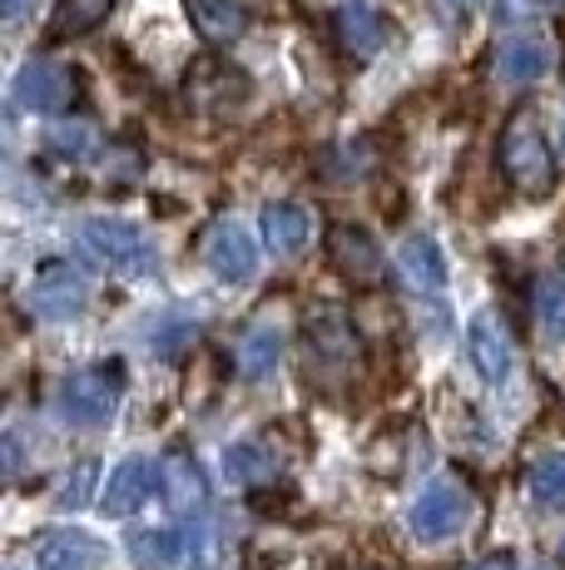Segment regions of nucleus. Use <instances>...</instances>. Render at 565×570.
Here are the masks:
<instances>
[{
  "label": "nucleus",
  "mask_w": 565,
  "mask_h": 570,
  "mask_svg": "<svg viewBox=\"0 0 565 570\" xmlns=\"http://www.w3.org/2000/svg\"><path fill=\"white\" fill-rule=\"evenodd\" d=\"M496 164H502L506 184L526 199H546L556 189V155L546 145V129H541L536 109H516L506 119L502 139H496Z\"/></svg>",
  "instance_id": "1"
},
{
  "label": "nucleus",
  "mask_w": 565,
  "mask_h": 570,
  "mask_svg": "<svg viewBox=\"0 0 565 570\" xmlns=\"http://www.w3.org/2000/svg\"><path fill=\"white\" fill-rule=\"evenodd\" d=\"M119 402H125V363L105 357V363L80 367L60 382L56 407L65 422H75V426H105L119 412Z\"/></svg>",
  "instance_id": "2"
},
{
  "label": "nucleus",
  "mask_w": 565,
  "mask_h": 570,
  "mask_svg": "<svg viewBox=\"0 0 565 570\" xmlns=\"http://www.w3.org/2000/svg\"><path fill=\"white\" fill-rule=\"evenodd\" d=\"M466 517H472V491L456 476H437L417 491V501H412V511H407V525L422 541H452L466 525Z\"/></svg>",
  "instance_id": "3"
},
{
  "label": "nucleus",
  "mask_w": 565,
  "mask_h": 570,
  "mask_svg": "<svg viewBox=\"0 0 565 570\" xmlns=\"http://www.w3.org/2000/svg\"><path fill=\"white\" fill-rule=\"evenodd\" d=\"M30 313L36 317H75L90 303V278H85L75 263L65 258H46L36 268V283H30Z\"/></svg>",
  "instance_id": "4"
},
{
  "label": "nucleus",
  "mask_w": 565,
  "mask_h": 570,
  "mask_svg": "<svg viewBox=\"0 0 565 570\" xmlns=\"http://www.w3.org/2000/svg\"><path fill=\"white\" fill-rule=\"evenodd\" d=\"M328 263L343 273L353 288H377L387 278V258L377 238L357 224H333L328 228Z\"/></svg>",
  "instance_id": "5"
},
{
  "label": "nucleus",
  "mask_w": 565,
  "mask_h": 570,
  "mask_svg": "<svg viewBox=\"0 0 565 570\" xmlns=\"http://www.w3.org/2000/svg\"><path fill=\"white\" fill-rule=\"evenodd\" d=\"M303 333H308V353L318 357L323 367H357L363 363V337H357L353 317L343 308H333V303H323V308L308 313V323H303Z\"/></svg>",
  "instance_id": "6"
},
{
  "label": "nucleus",
  "mask_w": 565,
  "mask_h": 570,
  "mask_svg": "<svg viewBox=\"0 0 565 570\" xmlns=\"http://www.w3.org/2000/svg\"><path fill=\"white\" fill-rule=\"evenodd\" d=\"M199 254L224 283H248L254 278V268H258V238L248 234L238 218H219V224H209Z\"/></svg>",
  "instance_id": "7"
},
{
  "label": "nucleus",
  "mask_w": 565,
  "mask_h": 570,
  "mask_svg": "<svg viewBox=\"0 0 565 570\" xmlns=\"http://www.w3.org/2000/svg\"><path fill=\"white\" fill-rule=\"evenodd\" d=\"M70 100H75V75L60 60L36 55V60L20 65V75H16L20 109H30V115H60V109H70Z\"/></svg>",
  "instance_id": "8"
},
{
  "label": "nucleus",
  "mask_w": 565,
  "mask_h": 570,
  "mask_svg": "<svg viewBox=\"0 0 565 570\" xmlns=\"http://www.w3.org/2000/svg\"><path fill=\"white\" fill-rule=\"evenodd\" d=\"M85 244L119 273H149V263H155L149 238L135 224H119V218H90L85 224Z\"/></svg>",
  "instance_id": "9"
},
{
  "label": "nucleus",
  "mask_w": 565,
  "mask_h": 570,
  "mask_svg": "<svg viewBox=\"0 0 565 570\" xmlns=\"http://www.w3.org/2000/svg\"><path fill=\"white\" fill-rule=\"evenodd\" d=\"M466 353H472V367L482 372L486 382H502L511 372V357H516V337H511L506 317L496 308H482L472 317V333H466Z\"/></svg>",
  "instance_id": "10"
},
{
  "label": "nucleus",
  "mask_w": 565,
  "mask_h": 570,
  "mask_svg": "<svg viewBox=\"0 0 565 570\" xmlns=\"http://www.w3.org/2000/svg\"><path fill=\"white\" fill-rule=\"evenodd\" d=\"M333 36H338V50L353 55V60H373L377 50L387 46V16L377 6H367V0H343L338 10H333Z\"/></svg>",
  "instance_id": "11"
},
{
  "label": "nucleus",
  "mask_w": 565,
  "mask_h": 570,
  "mask_svg": "<svg viewBox=\"0 0 565 570\" xmlns=\"http://www.w3.org/2000/svg\"><path fill=\"white\" fill-rule=\"evenodd\" d=\"M184 95H189V105L204 109V115H228L234 105H244L248 80L224 60H199L189 70V80H184Z\"/></svg>",
  "instance_id": "12"
},
{
  "label": "nucleus",
  "mask_w": 565,
  "mask_h": 570,
  "mask_svg": "<svg viewBox=\"0 0 565 570\" xmlns=\"http://www.w3.org/2000/svg\"><path fill=\"white\" fill-rule=\"evenodd\" d=\"M159 497H165L179 517H194V511L204 507V497H209V481H204L199 462H194L184 446L159 456Z\"/></svg>",
  "instance_id": "13"
},
{
  "label": "nucleus",
  "mask_w": 565,
  "mask_h": 570,
  "mask_svg": "<svg viewBox=\"0 0 565 570\" xmlns=\"http://www.w3.org/2000/svg\"><path fill=\"white\" fill-rule=\"evenodd\" d=\"M556 65V50H551L546 36H511L496 46V80L502 85H531Z\"/></svg>",
  "instance_id": "14"
},
{
  "label": "nucleus",
  "mask_w": 565,
  "mask_h": 570,
  "mask_svg": "<svg viewBox=\"0 0 565 570\" xmlns=\"http://www.w3.org/2000/svg\"><path fill=\"white\" fill-rule=\"evenodd\" d=\"M159 487V471L145 462V456H125V462L115 466V476H110V487H105V497H100V507H105V517H135L139 507L149 501V491Z\"/></svg>",
  "instance_id": "15"
},
{
  "label": "nucleus",
  "mask_w": 565,
  "mask_h": 570,
  "mask_svg": "<svg viewBox=\"0 0 565 570\" xmlns=\"http://www.w3.org/2000/svg\"><path fill=\"white\" fill-rule=\"evenodd\" d=\"M397 278L407 283L412 293H437L442 283H447V254H442L437 238H427V234L402 238V248H397Z\"/></svg>",
  "instance_id": "16"
},
{
  "label": "nucleus",
  "mask_w": 565,
  "mask_h": 570,
  "mask_svg": "<svg viewBox=\"0 0 565 570\" xmlns=\"http://www.w3.org/2000/svg\"><path fill=\"white\" fill-rule=\"evenodd\" d=\"M36 566L40 570H100L105 546L90 531H46L36 546Z\"/></svg>",
  "instance_id": "17"
},
{
  "label": "nucleus",
  "mask_w": 565,
  "mask_h": 570,
  "mask_svg": "<svg viewBox=\"0 0 565 570\" xmlns=\"http://www.w3.org/2000/svg\"><path fill=\"white\" fill-rule=\"evenodd\" d=\"M184 10H189L194 30H199L209 46H234L248 30V10L238 6V0H184Z\"/></svg>",
  "instance_id": "18"
},
{
  "label": "nucleus",
  "mask_w": 565,
  "mask_h": 570,
  "mask_svg": "<svg viewBox=\"0 0 565 570\" xmlns=\"http://www.w3.org/2000/svg\"><path fill=\"white\" fill-rule=\"evenodd\" d=\"M238 372L244 377H268L282 363V327L278 323H254L244 337H238Z\"/></svg>",
  "instance_id": "19"
},
{
  "label": "nucleus",
  "mask_w": 565,
  "mask_h": 570,
  "mask_svg": "<svg viewBox=\"0 0 565 570\" xmlns=\"http://www.w3.org/2000/svg\"><path fill=\"white\" fill-rule=\"evenodd\" d=\"M308 234H313V224L298 204H268L264 208V244L274 248V254H298V248L308 244Z\"/></svg>",
  "instance_id": "20"
},
{
  "label": "nucleus",
  "mask_w": 565,
  "mask_h": 570,
  "mask_svg": "<svg viewBox=\"0 0 565 570\" xmlns=\"http://www.w3.org/2000/svg\"><path fill=\"white\" fill-rule=\"evenodd\" d=\"M110 10H115V0H56V10H50V36L56 40L90 36L95 26H105Z\"/></svg>",
  "instance_id": "21"
},
{
  "label": "nucleus",
  "mask_w": 565,
  "mask_h": 570,
  "mask_svg": "<svg viewBox=\"0 0 565 570\" xmlns=\"http://www.w3.org/2000/svg\"><path fill=\"white\" fill-rule=\"evenodd\" d=\"M531 501H536L541 511H565V452H546L531 462Z\"/></svg>",
  "instance_id": "22"
},
{
  "label": "nucleus",
  "mask_w": 565,
  "mask_h": 570,
  "mask_svg": "<svg viewBox=\"0 0 565 570\" xmlns=\"http://www.w3.org/2000/svg\"><path fill=\"white\" fill-rule=\"evenodd\" d=\"M184 556V541L179 531H139L129 535V561L139 570H174Z\"/></svg>",
  "instance_id": "23"
},
{
  "label": "nucleus",
  "mask_w": 565,
  "mask_h": 570,
  "mask_svg": "<svg viewBox=\"0 0 565 570\" xmlns=\"http://www.w3.org/2000/svg\"><path fill=\"white\" fill-rule=\"evenodd\" d=\"M224 471L234 487H264V481L274 476V462H268L254 442H244V446H228L224 452Z\"/></svg>",
  "instance_id": "24"
},
{
  "label": "nucleus",
  "mask_w": 565,
  "mask_h": 570,
  "mask_svg": "<svg viewBox=\"0 0 565 570\" xmlns=\"http://www.w3.org/2000/svg\"><path fill=\"white\" fill-rule=\"evenodd\" d=\"M536 317L546 337H565V273H546L536 283Z\"/></svg>",
  "instance_id": "25"
},
{
  "label": "nucleus",
  "mask_w": 565,
  "mask_h": 570,
  "mask_svg": "<svg viewBox=\"0 0 565 570\" xmlns=\"http://www.w3.org/2000/svg\"><path fill=\"white\" fill-rule=\"evenodd\" d=\"M95 476H100V466H95V462H75V466L60 476V487H56V507L80 511L85 501L95 497Z\"/></svg>",
  "instance_id": "26"
},
{
  "label": "nucleus",
  "mask_w": 565,
  "mask_h": 570,
  "mask_svg": "<svg viewBox=\"0 0 565 570\" xmlns=\"http://www.w3.org/2000/svg\"><path fill=\"white\" fill-rule=\"evenodd\" d=\"M95 145H100V135H95V125H85V119H70V125H60L56 135H50V149L65 159H90Z\"/></svg>",
  "instance_id": "27"
},
{
  "label": "nucleus",
  "mask_w": 565,
  "mask_h": 570,
  "mask_svg": "<svg viewBox=\"0 0 565 570\" xmlns=\"http://www.w3.org/2000/svg\"><path fill=\"white\" fill-rule=\"evenodd\" d=\"M536 10H541V0H502V6H496V16H502L506 26H511V20H526V16H536Z\"/></svg>",
  "instance_id": "28"
},
{
  "label": "nucleus",
  "mask_w": 565,
  "mask_h": 570,
  "mask_svg": "<svg viewBox=\"0 0 565 570\" xmlns=\"http://www.w3.org/2000/svg\"><path fill=\"white\" fill-rule=\"evenodd\" d=\"M472 570H521L511 556H492V561H482V566H472Z\"/></svg>",
  "instance_id": "29"
},
{
  "label": "nucleus",
  "mask_w": 565,
  "mask_h": 570,
  "mask_svg": "<svg viewBox=\"0 0 565 570\" xmlns=\"http://www.w3.org/2000/svg\"><path fill=\"white\" fill-rule=\"evenodd\" d=\"M20 10H26V0H6V20H20Z\"/></svg>",
  "instance_id": "30"
},
{
  "label": "nucleus",
  "mask_w": 565,
  "mask_h": 570,
  "mask_svg": "<svg viewBox=\"0 0 565 570\" xmlns=\"http://www.w3.org/2000/svg\"><path fill=\"white\" fill-rule=\"evenodd\" d=\"M561 566H565V546H561Z\"/></svg>",
  "instance_id": "31"
},
{
  "label": "nucleus",
  "mask_w": 565,
  "mask_h": 570,
  "mask_svg": "<svg viewBox=\"0 0 565 570\" xmlns=\"http://www.w3.org/2000/svg\"><path fill=\"white\" fill-rule=\"evenodd\" d=\"M452 6H466V0H452Z\"/></svg>",
  "instance_id": "32"
}]
</instances>
